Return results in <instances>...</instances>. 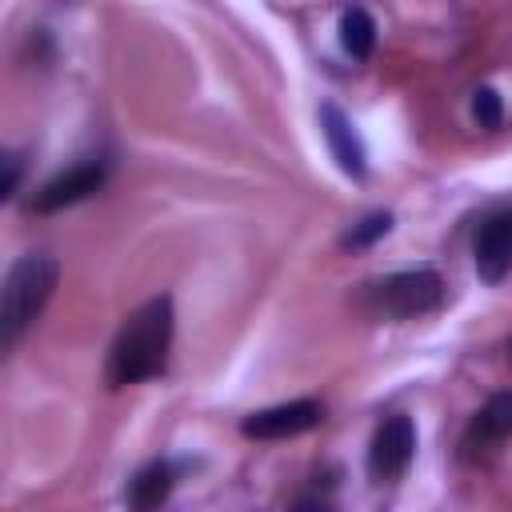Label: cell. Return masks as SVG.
I'll use <instances>...</instances> for the list:
<instances>
[{
    "label": "cell",
    "instance_id": "cell-1",
    "mask_svg": "<svg viewBox=\"0 0 512 512\" xmlns=\"http://www.w3.org/2000/svg\"><path fill=\"white\" fill-rule=\"evenodd\" d=\"M172 328H176V308L172 296L160 292L152 300H144L116 332L112 348H108V384L124 388V384H140L152 380L168 368V352H172Z\"/></svg>",
    "mask_w": 512,
    "mask_h": 512
},
{
    "label": "cell",
    "instance_id": "cell-2",
    "mask_svg": "<svg viewBox=\"0 0 512 512\" xmlns=\"http://www.w3.org/2000/svg\"><path fill=\"white\" fill-rule=\"evenodd\" d=\"M60 280V260L48 252H24L0 288V348L12 352L20 336L40 320L44 304L52 300Z\"/></svg>",
    "mask_w": 512,
    "mask_h": 512
},
{
    "label": "cell",
    "instance_id": "cell-3",
    "mask_svg": "<svg viewBox=\"0 0 512 512\" xmlns=\"http://www.w3.org/2000/svg\"><path fill=\"white\" fill-rule=\"evenodd\" d=\"M444 304V280L432 268H408V272H392L384 280L364 284L360 292V308L372 320H420L432 316Z\"/></svg>",
    "mask_w": 512,
    "mask_h": 512
},
{
    "label": "cell",
    "instance_id": "cell-4",
    "mask_svg": "<svg viewBox=\"0 0 512 512\" xmlns=\"http://www.w3.org/2000/svg\"><path fill=\"white\" fill-rule=\"evenodd\" d=\"M108 180V160L104 156H88L64 172H56L48 184L36 188V196L28 200V212L36 216H48V212H60V208H72L80 200H88L92 192H100Z\"/></svg>",
    "mask_w": 512,
    "mask_h": 512
},
{
    "label": "cell",
    "instance_id": "cell-5",
    "mask_svg": "<svg viewBox=\"0 0 512 512\" xmlns=\"http://www.w3.org/2000/svg\"><path fill=\"white\" fill-rule=\"evenodd\" d=\"M412 456H416V424H412V416L396 412L376 428V436L368 444V476L376 484H392L408 472Z\"/></svg>",
    "mask_w": 512,
    "mask_h": 512
},
{
    "label": "cell",
    "instance_id": "cell-6",
    "mask_svg": "<svg viewBox=\"0 0 512 512\" xmlns=\"http://www.w3.org/2000/svg\"><path fill=\"white\" fill-rule=\"evenodd\" d=\"M324 420V404L320 400H288V404H272L260 412H248L240 420V432L248 440H288L300 436L308 428H316Z\"/></svg>",
    "mask_w": 512,
    "mask_h": 512
},
{
    "label": "cell",
    "instance_id": "cell-7",
    "mask_svg": "<svg viewBox=\"0 0 512 512\" xmlns=\"http://www.w3.org/2000/svg\"><path fill=\"white\" fill-rule=\"evenodd\" d=\"M316 120H320V132H324V140H328V152H332L336 168H340L344 176H352V180H364V176H368V152H364V140H360L352 116H348L340 104L324 100L320 112H316Z\"/></svg>",
    "mask_w": 512,
    "mask_h": 512
},
{
    "label": "cell",
    "instance_id": "cell-8",
    "mask_svg": "<svg viewBox=\"0 0 512 512\" xmlns=\"http://www.w3.org/2000/svg\"><path fill=\"white\" fill-rule=\"evenodd\" d=\"M472 260H476V276L484 284H500L512 272V204L492 212L472 244Z\"/></svg>",
    "mask_w": 512,
    "mask_h": 512
},
{
    "label": "cell",
    "instance_id": "cell-9",
    "mask_svg": "<svg viewBox=\"0 0 512 512\" xmlns=\"http://www.w3.org/2000/svg\"><path fill=\"white\" fill-rule=\"evenodd\" d=\"M180 472H184L180 460H168V456L148 460L144 468L132 472L128 488H124V508L128 512H156L172 496V488L180 484Z\"/></svg>",
    "mask_w": 512,
    "mask_h": 512
},
{
    "label": "cell",
    "instance_id": "cell-10",
    "mask_svg": "<svg viewBox=\"0 0 512 512\" xmlns=\"http://www.w3.org/2000/svg\"><path fill=\"white\" fill-rule=\"evenodd\" d=\"M512 440V392H496L484 400V408L468 420L464 428V452L480 456V452H496L500 444Z\"/></svg>",
    "mask_w": 512,
    "mask_h": 512
},
{
    "label": "cell",
    "instance_id": "cell-11",
    "mask_svg": "<svg viewBox=\"0 0 512 512\" xmlns=\"http://www.w3.org/2000/svg\"><path fill=\"white\" fill-rule=\"evenodd\" d=\"M340 48L352 60H368L376 52V20L368 8H344L340 12Z\"/></svg>",
    "mask_w": 512,
    "mask_h": 512
},
{
    "label": "cell",
    "instance_id": "cell-12",
    "mask_svg": "<svg viewBox=\"0 0 512 512\" xmlns=\"http://www.w3.org/2000/svg\"><path fill=\"white\" fill-rule=\"evenodd\" d=\"M392 224H396V216H392V212H368L364 220H356V224L340 236V248H352V252L372 248L376 240H384V236L392 232Z\"/></svg>",
    "mask_w": 512,
    "mask_h": 512
},
{
    "label": "cell",
    "instance_id": "cell-13",
    "mask_svg": "<svg viewBox=\"0 0 512 512\" xmlns=\"http://www.w3.org/2000/svg\"><path fill=\"white\" fill-rule=\"evenodd\" d=\"M472 120H476L480 128H488V132L504 124V100H500V92H496V88H488V84H484V88H476V92H472Z\"/></svg>",
    "mask_w": 512,
    "mask_h": 512
},
{
    "label": "cell",
    "instance_id": "cell-14",
    "mask_svg": "<svg viewBox=\"0 0 512 512\" xmlns=\"http://www.w3.org/2000/svg\"><path fill=\"white\" fill-rule=\"evenodd\" d=\"M20 172H24L20 152H4V156H0V200H16V192H20Z\"/></svg>",
    "mask_w": 512,
    "mask_h": 512
},
{
    "label": "cell",
    "instance_id": "cell-15",
    "mask_svg": "<svg viewBox=\"0 0 512 512\" xmlns=\"http://www.w3.org/2000/svg\"><path fill=\"white\" fill-rule=\"evenodd\" d=\"M288 512H336V504H332L324 492H308V496L292 500V504H288Z\"/></svg>",
    "mask_w": 512,
    "mask_h": 512
},
{
    "label": "cell",
    "instance_id": "cell-16",
    "mask_svg": "<svg viewBox=\"0 0 512 512\" xmlns=\"http://www.w3.org/2000/svg\"><path fill=\"white\" fill-rule=\"evenodd\" d=\"M508 360H512V340H508Z\"/></svg>",
    "mask_w": 512,
    "mask_h": 512
}]
</instances>
